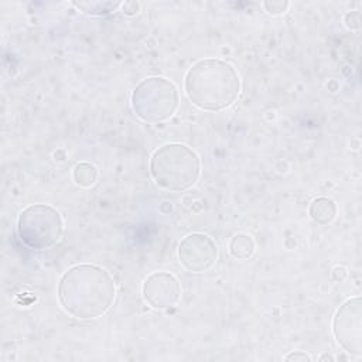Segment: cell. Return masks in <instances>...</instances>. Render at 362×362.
Listing matches in <instances>:
<instances>
[{"label":"cell","mask_w":362,"mask_h":362,"mask_svg":"<svg viewBox=\"0 0 362 362\" xmlns=\"http://www.w3.org/2000/svg\"><path fill=\"white\" fill-rule=\"evenodd\" d=\"M116 297V283L110 273L96 264H75L58 283L62 308L78 320H92L109 311Z\"/></svg>","instance_id":"obj_1"},{"label":"cell","mask_w":362,"mask_h":362,"mask_svg":"<svg viewBox=\"0 0 362 362\" xmlns=\"http://www.w3.org/2000/svg\"><path fill=\"white\" fill-rule=\"evenodd\" d=\"M184 89L192 105L216 112L235 103L240 93V79L229 62L205 58L192 64L187 71Z\"/></svg>","instance_id":"obj_2"},{"label":"cell","mask_w":362,"mask_h":362,"mask_svg":"<svg viewBox=\"0 0 362 362\" xmlns=\"http://www.w3.org/2000/svg\"><path fill=\"white\" fill-rule=\"evenodd\" d=\"M150 174L160 188L181 192L198 181L201 161L198 154L188 146L167 143L151 154Z\"/></svg>","instance_id":"obj_3"},{"label":"cell","mask_w":362,"mask_h":362,"mask_svg":"<svg viewBox=\"0 0 362 362\" xmlns=\"http://www.w3.org/2000/svg\"><path fill=\"white\" fill-rule=\"evenodd\" d=\"M180 102L174 82L163 76L143 79L132 93V107L137 117L144 122L158 123L170 119Z\"/></svg>","instance_id":"obj_4"},{"label":"cell","mask_w":362,"mask_h":362,"mask_svg":"<svg viewBox=\"0 0 362 362\" xmlns=\"http://www.w3.org/2000/svg\"><path fill=\"white\" fill-rule=\"evenodd\" d=\"M64 221L51 205L34 204L21 211L17 219L20 240L34 250L52 247L62 236Z\"/></svg>","instance_id":"obj_5"},{"label":"cell","mask_w":362,"mask_h":362,"mask_svg":"<svg viewBox=\"0 0 362 362\" xmlns=\"http://www.w3.org/2000/svg\"><path fill=\"white\" fill-rule=\"evenodd\" d=\"M332 332L345 352L354 356L362 355V300L359 296L339 305L332 320Z\"/></svg>","instance_id":"obj_6"},{"label":"cell","mask_w":362,"mask_h":362,"mask_svg":"<svg viewBox=\"0 0 362 362\" xmlns=\"http://www.w3.org/2000/svg\"><path fill=\"white\" fill-rule=\"evenodd\" d=\"M177 255L184 269L191 273H204L216 263L218 246L211 236L195 232L180 242Z\"/></svg>","instance_id":"obj_7"},{"label":"cell","mask_w":362,"mask_h":362,"mask_svg":"<svg viewBox=\"0 0 362 362\" xmlns=\"http://www.w3.org/2000/svg\"><path fill=\"white\" fill-rule=\"evenodd\" d=\"M144 301L154 310H167L178 304L182 290L178 279L168 272H154L143 283Z\"/></svg>","instance_id":"obj_8"},{"label":"cell","mask_w":362,"mask_h":362,"mask_svg":"<svg viewBox=\"0 0 362 362\" xmlns=\"http://www.w3.org/2000/svg\"><path fill=\"white\" fill-rule=\"evenodd\" d=\"M308 214L314 222L320 225H327L335 219L337 205L332 199L327 197H318L310 204Z\"/></svg>","instance_id":"obj_9"},{"label":"cell","mask_w":362,"mask_h":362,"mask_svg":"<svg viewBox=\"0 0 362 362\" xmlns=\"http://www.w3.org/2000/svg\"><path fill=\"white\" fill-rule=\"evenodd\" d=\"M229 252L235 259H249L255 252V240L247 233H236L229 242Z\"/></svg>","instance_id":"obj_10"},{"label":"cell","mask_w":362,"mask_h":362,"mask_svg":"<svg viewBox=\"0 0 362 362\" xmlns=\"http://www.w3.org/2000/svg\"><path fill=\"white\" fill-rule=\"evenodd\" d=\"M72 177H74V181H75L76 185L88 188V187H92L96 182L98 170L93 164H90L88 161H82V163H78L74 167Z\"/></svg>","instance_id":"obj_11"},{"label":"cell","mask_w":362,"mask_h":362,"mask_svg":"<svg viewBox=\"0 0 362 362\" xmlns=\"http://www.w3.org/2000/svg\"><path fill=\"white\" fill-rule=\"evenodd\" d=\"M122 3L119 1H83V3H74L75 7L83 10V13L92 14V16H100V14H109L113 10H116Z\"/></svg>","instance_id":"obj_12"},{"label":"cell","mask_w":362,"mask_h":362,"mask_svg":"<svg viewBox=\"0 0 362 362\" xmlns=\"http://www.w3.org/2000/svg\"><path fill=\"white\" fill-rule=\"evenodd\" d=\"M288 6H290L288 1H264L263 3V7L272 16H279V14L286 13Z\"/></svg>","instance_id":"obj_13"},{"label":"cell","mask_w":362,"mask_h":362,"mask_svg":"<svg viewBox=\"0 0 362 362\" xmlns=\"http://www.w3.org/2000/svg\"><path fill=\"white\" fill-rule=\"evenodd\" d=\"M284 359L286 361H310L311 358L307 354L301 352V351H296V352H291V354L286 355Z\"/></svg>","instance_id":"obj_14"},{"label":"cell","mask_w":362,"mask_h":362,"mask_svg":"<svg viewBox=\"0 0 362 362\" xmlns=\"http://www.w3.org/2000/svg\"><path fill=\"white\" fill-rule=\"evenodd\" d=\"M139 7L140 4L137 1H127L123 4V10L126 14H134L139 11Z\"/></svg>","instance_id":"obj_15"}]
</instances>
